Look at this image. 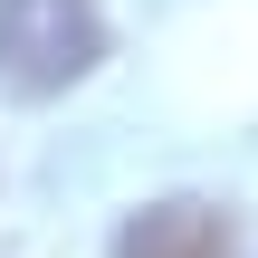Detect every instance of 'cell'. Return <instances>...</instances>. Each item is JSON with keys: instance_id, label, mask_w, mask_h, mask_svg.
<instances>
[{"instance_id": "1", "label": "cell", "mask_w": 258, "mask_h": 258, "mask_svg": "<svg viewBox=\"0 0 258 258\" xmlns=\"http://www.w3.org/2000/svg\"><path fill=\"white\" fill-rule=\"evenodd\" d=\"M105 57L96 0H0V86L10 96H67Z\"/></svg>"}, {"instance_id": "2", "label": "cell", "mask_w": 258, "mask_h": 258, "mask_svg": "<svg viewBox=\"0 0 258 258\" xmlns=\"http://www.w3.org/2000/svg\"><path fill=\"white\" fill-rule=\"evenodd\" d=\"M115 258H239V239L211 201H153L115 230Z\"/></svg>"}]
</instances>
